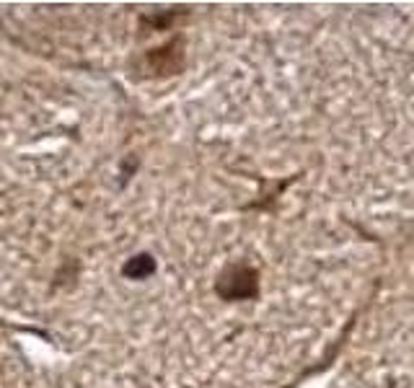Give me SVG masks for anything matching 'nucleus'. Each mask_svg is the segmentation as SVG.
<instances>
[{
  "mask_svg": "<svg viewBox=\"0 0 414 388\" xmlns=\"http://www.w3.org/2000/svg\"><path fill=\"white\" fill-rule=\"evenodd\" d=\"M215 295L226 303L259 298V272L243 261H234L220 269L215 280Z\"/></svg>",
  "mask_w": 414,
  "mask_h": 388,
  "instance_id": "obj_1",
  "label": "nucleus"
},
{
  "mask_svg": "<svg viewBox=\"0 0 414 388\" xmlns=\"http://www.w3.org/2000/svg\"><path fill=\"white\" fill-rule=\"evenodd\" d=\"M187 52H184V37H173L166 45L148 50L140 57V75L143 78H168L184 70Z\"/></svg>",
  "mask_w": 414,
  "mask_h": 388,
  "instance_id": "obj_2",
  "label": "nucleus"
},
{
  "mask_svg": "<svg viewBox=\"0 0 414 388\" xmlns=\"http://www.w3.org/2000/svg\"><path fill=\"white\" fill-rule=\"evenodd\" d=\"M159 272V261L153 259L151 254H135L130 256L125 264H122V277H127V280H148Z\"/></svg>",
  "mask_w": 414,
  "mask_h": 388,
  "instance_id": "obj_3",
  "label": "nucleus"
},
{
  "mask_svg": "<svg viewBox=\"0 0 414 388\" xmlns=\"http://www.w3.org/2000/svg\"><path fill=\"white\" fill-rule=\"evenodd\" d=\"M184 13H187L184 8H171V11H163V13H145V16H140V23H143L145 29L151 26L153 31H163Z\"/></svg>",
  "mask_w": 414,
  "mask_h": 388,
  "instance_id": "obj_4",
  "label": "nucleus"
}]
</instances>
